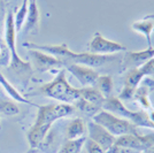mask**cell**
Returning <instances> with one entry per match:
<instances>
[{"label":"cell","mask_w":154,"mask_h":153,"mask_svg":"<svg viewBox=\"0 0 154 153\" xmlns=\"http://www.w3.org/2000/svg\"><path fill=\"white\" fill-rule=\"evenodd\" d=\"M103 109L116 115V116L127 119L130 122H132L137 128L144 127L154 129V123L149 119V114L146 111H138V112L130 111L123 105L122 100H120L119 97L110 96L105 98Z\"/></svg>","instance_id":"obj_2"},{"label":"cell","mask_w":154,"mask_h":153,"mask_svg":"<svg viewBox=\"0 0 154 153\" xmlns=\"http://www.w3.org/2000/svg\"><path fill=\"white\" fill-rule=\"evenodd\" d=\"M24 1H28V2H29V1H33V0H24Z\"/></svg>","instance_id":"obj_28"},{"label":"cell","mask_w":154,"mask_h":153,"mask_svg":"<svg viewBox=\"0 0 154 153\" xmlns=\"http://www.w3.org/2000/svg\"><path fill=\"white\" fill-rule=\"evenodd\" d=\"M84 147H85V153H105L101 146L98 145L96 142L90 139L89 137H86V139H85Z\"/></svg>","instance_id":"obj_26"},{"label":"cell","mask_w":154,"mask_h":153,"mask_svg":"<svg viewBox=\"0 0 154 153\" xmlns=\"http://www.w3.org/2000/svg\"><path fill=\"white\" fill-rule=\"evenodd\" d=\"M39 93L43 96L52 98L54 100H58L61 104H69L74 105L81 98L79 89L71 86L69 82L66 78V69H60L54 77V80L42 85L39 88Z\"/></svg>","instance_id":"obj_1"},{"label":"cell","mask_w":154,"mask_h":153,"mask_svg":"<svg viewBox=\"0 0 154 153\" xmlns=\"http://www.w3.org/2000/svg\"><path fill=\"white\" fill-rule=\"evenodd\" d=\"M26 14H28V1L22 2V5L16 11V13L14 14V26H15V30L16 33L22 30V28L24 26V22L26 19Z\"/></svg>","instance_id":"obj_21"},{"label":"cell","mask_w":154,"mask_h":153,"mask_svg":"<svg viewBox=\"0 0 154 153\" xmlns=\"http://www.w3.org/2000/svg\"><path fill=\"white\" fill-rule=\"evenodd\" d=\"M154 58V47H147L144 51L137 52H127L123 58V67L124 69H132L138 68L147 60Z\"/></svg>","instance_id":"obj_11"},{"label":"cell","mask_w":154,"mask_h":153,"mask_svg":"<svg viewBox=\"0 0 154 153\" xmlns=\"http://www.w3.org/2000/svg\"><path fill=\"white\" fill-rule=\"evenodd\" d=\"M72 106L76 107V108H78L81 112H83L84 114L89 115V116H93V115H96L98 112H100V111L103 109V108H100V107H98V106L92 105V104H90V102L85 101V100H83L82 98H79Z\"/></svg>","instance_id":"obj_23"},{"label":"cell","mask_w":154,"mask_h":153,"mask_svg":"<svg viewBox=\"0 0 154 153\" xmlns=\"http://www.w3.org/2000/svg\"><path fill=\"white\" fill-rule=\"evenodd\" d=\"M115 145L121 148H129L136 151H145L149 147L154 146V134L140 135L128 134L116 137Z\"/></svg>","instance_id":"obj_6"},{"label":"cell","mask_w":154,"mask_h":153,"mask_svg":"<svg viewBox=\"0 0 154 153\" xmlns=\"http://www.w3.org/2000/svg\"><path fill=\"white\" fill-rule=\"evenodd\" d=\"M5 44L11 52V59L19 58L16 52V30L14 26V14L12 11H8L5 19Z\"/></svg>","instance_id":"obj_12"},{"label":"cell","mask_w":154,"mask_h":153,"mask_svg":"<svg viewBox=\"0 0 154 153\" xmlns=\"http://www.w3.org/2000/svg\"><path fill=\"white\" fill-rule=\"evenodd\" d=\"M52 126H32L26 134V139L31 148H37L46 138L47 134L51 131Z\"/></svg>","instance_id":"obj_14"},{"label":"cell","mask_w":154,"mask_h":153,"mask_svg":"<svg viewBox=\"0 0 154 153\" xmlns=\"http://www.w3.org/2000/svg\"><path fill=\"white\" fill-rule=\"evenodd\" d=\"M144 153H154V146L149 147V148H147V150H145Z\"/></svg>","instance_id":"obj_27"},{"label":"cell","mask_w":154,"mask_h":153,"mask_svg":"<svg viewBox=\"0 0 154 153\" xmlns=\"http://www.w3.org/2000/svg\"><path fill=\"white\" fill-rule=\"evenodd\" d=\"M92 119L96 123L105 128L114 137H120L128 134H139L138 128L132 122H130L127 119L116 116L105 109H101L96 115H93Z\"/></svg>","instance_id":"obj_3"},{"label":"cell","mask_w":154,"mask_h":153,"mask_svg":"<svg viewBox=\"0 0 154 153\" xmlns=\"http://www.w3.org/2000/svg\"><path fill=\"white\" fill-rule=\"evenodd\" d=\"M0 85L4 88V90H6V92L9 95V96L12 97L13 99L15 100H17L20 102H26V104H31V102L29 101V100H26L24 97L22 96L21 93L19 92V90H16L14 88L12 84L9 83L8 81L6 80V77L4 76L1 73H0Z\"/></svg>","instance_id":"obj_20"},{"label":"cell","mask_w":154,"mask_h":153,"mask_svg":"<svg viewBox=\"0 0 154 153\" xmlns=\"http://www.w3.org/2000/svg\"><path fill=\"white\" fill-rule=\"evenodd\" d=\"M39 22H40V12H39L37 1H29L28 2V14H26V19L23 26V30L26 32L32 31L38 29Z\"/></svg>","instance_id":"obj_15"},{"label":"cell","mask_w":154,"mask_h":153,"mask_svg":"<svg viewBox=\"0 0 154 153\" xmlns=\"http://www.w3.org/2000/svg\"><path fill=\"white\" fill-rule=\"evenodd\" d=\"M138 68L144 75V77H152L154 80V58L147 60L145 64H143Z\"/></svg>","instance_id":"obj_25"},{"label":"cell","mask_w":154,"mask_h":153,"mask_svg":"<svg viewBox=\"0 0 154 153\" xmlns=\"http://www.w3.org/2000/svg\"><path fill=\"white\" fill-rule=\"evenodd\" d=\"M148 95H149V89L145 85H139L137 89H136L135 93H134V97L137 101L140 104L141 106L145 109H152V105L149 102V99H148Z\"/></svg>","instance_id":"obj_22"},{"label":"cell","mask_w":154,"mask_h":153,"mask_svg":"<svg viewBox=\"0 0 154 153\" xmlns=\"http://www.w3.org/2000/svg\"><path fill=\"white\" fill-rule=\"evenodd\" d=\"M86 137L77 138V139H67V142L59 150V153H81L84 147Z\"/></svg>","instance_id":"obj_19"},{"label":"cell","mask_w":154,"mask_h":153,"mask_svg":"<svg viewBox=\"0 0 154 153\" xmlns=\"http://www.w3.org/2000/svg\"><path fill=\"white\" fill-rule=\"evenodd\" d=\"M29 54L35 69L38 70L39 73L60 70L64 67V64L60 59L53 57L51 54H47L45 52L38 50H29Z\"/></svg>","instance_id":"obj_7"},{"label":"cell","mask_w":154,"mask_h":153,"mask_svg":"<svg viewBox=\"0 0 154 153\" xmlns=\"http://www.w3.org/2000/svg\"><path fill=\"white\" fill-rule=\"evenodd\" d=\"M64 67L71 75H74V77L79 83L83 85V88L84 86H94L99 74L93 68L78 64H68Z\"/></svg>","instance_id":"obj_10"},{"label":"cell","mask_w":154,"mask_h":153,"mask_svg":"<svg viewBox=\"0 0 154 153\" xmlns=\"http://www.w3.org/2000/svg\"><path fill=\"white\" fill-rule=\"evenodd\" d=\"M94 86L99 90V92L105 98L113 96L112 93H113V89H114V83H113L112 76H109V75H99L98 78H97Z\"/></svg>","instance_id":"obj_18"},{"label":"cell","mask_w":154,"mask_h":153,"mask_svg":"<svg viewBox=\"0 0 154 153\" xmlns=\"http://www.w3.org/2000/svg\"><path fill=\"white\" fill-rule=\"evenodd\" d=\"M75 107L69 104H48L38 106V113L35 126H52L55 121L69 116L74 113Z\"/></svg>","instance_id":"obj_4"},{"label":"cell","mask_w":154,"mask_h":153,"mask_svg":"<svg viewBox=\"0 0 154 153\" xmlns=\"http://www.w3.org/2000/svg\"><path fill=\"white\" fill-rule=\"evenodd\" d=\"M79 96L85 101L103 108L105 97L99 92V90L96 86H84L82 89H79Z\"/></svg>","instance_id":"obj_17"},{"label":"cell","mask_w":154,"mask_h":153,"mask_svg":"<svg viewBox=\"0 0 154 153\" xmlns=\"http://www.w3.org/2000/svg\"><path fill=\"white\" fill-rule=\"evenodd\" d=\"M127 47L121 43L103 37L100 32H94L93 37L89 43L88 52L101 55H113L120 52H125Z\"/></svg>","instance_id":"obj_5"},{"label":"cell","mask_w":154,"mask_h":153,"mask_svg":"<svg viewBox=\"0 0 154 153\" xmlns=\"http://www.w3.org/2000/svg\"><path fill=\"white\" fill-rule=\"evenodd\" d=\"M88 133L86 129V124L84 122L83 119L81 117H76L72 119L66 129V136L67 139H77V138H82V137H86L85 135Z\"/></svg>","instance_id":"obj_16"},{"label":"cell","mask_w":154,"mask_h":153,"mask_svg":"<svg viewBox=\"0 0 154 153\" xmlns=\"http://www.w3.org/2000/svg\"><path fill=\"white\" fill-rule=\"evenodd\" d=\"M116 59H119V57L116 55H101V54H94L91 52H81V53L74 52L68 64H83L94 69L98 67H101L103 64L113 62Z\"/></svg>","instance_id":"obj_8"},{"label":"cell","mask_w":154,"mask_h":153,"mask_svg":"<svg viewBox=\"0 0 154 153\" xmlns=\"http://www.w3.org/2000/svg\"><path fill=\"white\" fill-rule=\"evenodd\" d=\"M0 113L7 116H15L20 113V108L12 100H6L0 98Z\"/></svg>","instance_id":"obj_24"},{"label":"cell","mask_w":154,"mask_h":153,"mask_svg":"<svg viewBox=\"0 0 154 153\" xmlns=\"http://www.w3.org/2000/svg\"><path fill=\"white\" fill-rule=\"evenodd\" d=\"M131 29L138 33L144 35V37L146 38V42H147L148 47H152L151 37H152V33L154 32V14L146 15L145 17L135 21L131 24Z\"/></svg>","instance_id":"obj_13"},{"label":"cell","mask_w":154,"mask_h":153,"mask_svg":"<svg viewBox=\"0 0 154 153\" xmlns=\"http://www.w3.org/2000/svg\"><path fill=\"white\" fill-rule=\"evenodd\" d=\"M86 129H88V137L93 142H96L98 145H100L105 153L115 144L116 137H114L105 128L96 123L94 121L89 122Z\"/></svg>","instance_id":"obj_9"}]
</instances>
